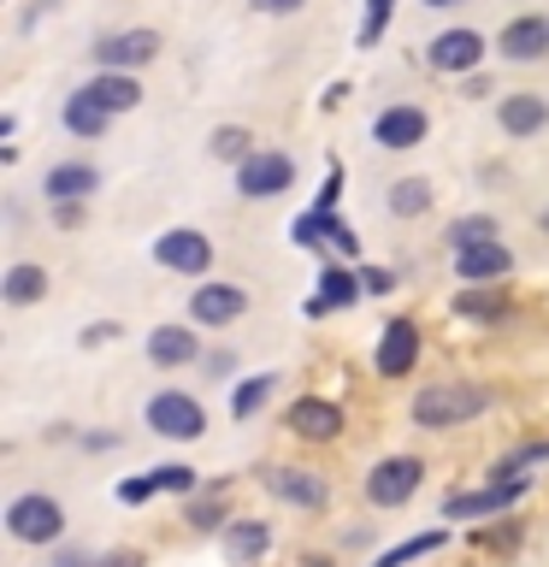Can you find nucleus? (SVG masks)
<instances>
[{
  "label": "nucleus",
  "instance_id": "nucleus-39",
  "mask_svg": "<svg viewBox=\"0 0 549 567\" xmlns=\"http://www.w3.org/2000/svg\"><path fill=\"white\" fill-rule=\"evenodd\" d=\"M189 526H201V532L219 526V508H189Z\"/></svg>",
  "mask_w": 549,
  "mask_h": 567
},
{
  "label": "nucleus",
  "instance_id": "nucleus-9",
  "mask_svg": "<svg viewBox=\"0 0 549 567\" xmlns=\"http://www.w3.org/2000/svg\"><path fill=\"white\" fill-rule=\"evenodd\" d=\"M154 53H159L154 30H118V35H106V42H95V65L101 71H131V65H148Z\"/></svg>",
  "mask_w": 549,
  "mask_h": 567
},
{
  "label": "nucleus",
  "instance_id": "nucleus-41",
  "mask_svg": "<svg viewBox=\"0 0 549 567\" xmlns=\"http://www.w3.org/2000/svg\"><path fill=\"white\" fill-rule=\"evenodd\" d=\"M543 230H549V213H543Z\"/></svg>",
  "mask_w": 549,
  "mask_h": 567
},
{
  "label": "nucleus",
  "instance_id": "nucleus-3",
  "mask_svg": "<svg viewBox=\"0 0 549 567\" xmlns=\"http://www.w3.org/2000/svg\"><path fill=\"white\" fill-rule=\"evenodd\" d=\"M419 478H425V467L414 455H390V461H379V467L366 473V503L372 508H396V503H407V496L419 491Z\"/></svg>",
  "mask_w": 549,
  "mask_h": 567
},
{
  "label": "nucleus",
  "instance_id": "nucleus-42",
  "mask_svg": "<svg viewBox=\"0 0 549 567\" xmlns=\"http://www.w3.org/2000/svg\"><path fill=\"white\" fill-rule=\"evenodd\" d=\"M308 567H325V561H308Z\"/></svg>",
  "mask_w": 549,
  "mask_h": 567
},
{
  "label": "nucleus",
  "instance_id": "nucleus-26",
  "mask_svg": "<svg viewBox=\"0 0 549 567\" xmlns=\"http://www.w3.org/2000/svg\"><path fill=\"white\" fill-rule=\"evenodd\" d=\"M278 390V372H255V379H242L237 390H230V414L237 420H248V414H260L266 408V396Z\"/></svg>",
  "mask_w": 549,
  "mask_h": 567
},
{
  "label": "nucleus",
  "instance_id": "nucleus-16",
  "mask_svg": "<svg viewBox=\"0 0 549 567\" xmlns=\"http://www.w3.org/2000/svg\"><path fill=\"white\" fill-rule=\"evenodd\" d=\"M195 354H201V337H195L189 326H159V331H148V361H154V367H189Z\"/></svg>",
  "mask_w": 549,
  "mask_h": 567
},
{
  "label": "nucleus",
  "instance_id": "nucleus-10",
  "mask_svg": "<svg viewBox=\"0 0 549 567\" xmlns=\"http://www.w3.org/2000/svg\"><path fill=\"white\" fill-rule=\"evenodd\" d=\"M154 260L166 266V272H184V278H195V272H207L213 248H207L201 230H166V237L154 243Z\"/></svg>",
  "mask_w": 549,
  "mask_h": 567
},
{
  "label": "nucleus",
  "instance_id": "nucleus-38",
  "mask_svg": "<svg viewBox=\"0 0 549 567\" xmlns=\"http://www.w3.org/2000/svg\"><path fill=\"white\" fill-rule=\"evenodd\" d=\"M53 567H101V561L83 556V549H60V556H53Z\"/></svg>",
  "mask_w": 549,
  "mask_h": 567
},
{
  "label": "nucleus",
  "instance_id": "nucleus-5",
  "mask_svg": "<svg viewBox=\"0 0 549 567\" xmlns=\"http://www.w3.org/2000/svg\"><path fill=\"white\" fill-rule=\"evenodd\" d=\"M379 379H407L414 372V361H419V326L414 319H390V326L379 331Z\"/></svg>",
  "mask_w": 549,
  "mask_h": 567
},
{
  "label": "nucleus",
  "instance_id": "nucleus-4",
  "mask_svg": "<svg viewBox=\"0 0 549 567\" xmlns=\"http://www.w3.org/2000/svg\"><path fill=\"white\" fill-rule=\"evenodd\" d=\"M148 425L159 437L189 443V437L207 432V414H201V402H195V396H184V390H159V396L148 402Z\"/></svg>",
  "mask_w": 549,
  "mask_h": 567
},
{
  "label": "nucleus",
  "instance_id": "nucleus-29",
  "mask_svg": "<svg viewBox=\"0 0 549 567\" xmlns=\"http://www.w3.org/2000/svg\"><path fill=\"white\" fill-rule=\"evenodd\" d=\"M455 313L496 319V313H503V296H496V290H485V284H473V290H460V296H455Z\"/></svg>",
  "mask_w": 549,
  "mask_h": 567
},
{
  "label": "nucleus",
  "instance_id": "nucleus-32",
  "mask_svg": "<svg viewBox=\"0 0 549 567\" xmlns=\"http://www.w3.org/2000/svg\"><path fill=\"white\" fill-rule=\"evenodd\" d=\"M159 491H177V496H195V467H184V461H172V467H154Z\"/></svg>",
  "mask_w": 549,
  "mask_h": 567
},
{
  "label": "nucleus",
  "instance_id": "nucleus-27",
  "mask_svg": "<svg viewBox=\"0 0 549 567\" xmlns=\"http://www.w3.org/2000/svg\"><path fill=\"white\" fill-rule=\"evenodd\" d=\"M432 207V184L425 177H402V184H390V213H402V219H414V213Z\"/></svg>",
  "mask_w": 549,
  "mask_h": 567
},
{
  "label": "nucleus",
  "instance_id": "nucleus-11",
  "mask_svg": "<svg viewBox=\"0 0 549 567\" xmlns=\"http://www.w3.org/2000/svg\"><path fill=\"white\" fill-rule=\"evenodd\" d=\"M283 425H290L296 437H308V443H331L336 432H343V408L325 402V396H301Z\"/></svg>",
  "mask_w": 549,
  "mask_h": 567
},
{
  "label": "nucleus",
  "instance_id": "nucleus-40",
  "mask_svg": "<svg viewBox=\"0 0 549 567\" xmlns=\"http://www.w3.org/2000/svg\"><path fill=\"white\" fill-rule=\"evenodd\" d=\"M425 7H460V0H425Z\"/></svg>",
  "mask_w": 549,
  "mask_h": 567
},
{
  "label": "nucleus",
  "instance_id": "nucleus-14",
  "mask_svg": "<svg viewBox=\"0 0 549 567\" xmlns=\"http://www.w3.org/2000/svg\"><path fill=\"white\" fill-rule=\"evenodd\" d=\"M425 60H432L437 71H478V60H485V35L478 30H443L432 48H425Z\"/></svg>",
  "mask_w": 549,
  "mask_h": 567
},
{
  "label": "nucleus",
  "instance_id": "nucleus-37",
  "mask_svg": "<svg viewBox=\"0 0 549 567\" xmlns=\"http://www.w3.org/2000/svg\"><path fill=\"white\" fill-rule=\"evenodd\" d=\"M248 7H255V12H301L308 0H248Z\"/></svg>",
  "mask_w": 549,
  "mask_h": 567
},
{
  "label": "nucleus",
  "instance_id": "nucleus-34",
  "mask_svg": "<svg viewBox=\"0 0 549 567\" xmlns=\"http://www.w3.org/2000/svg\"><path fill=\"white\" fill-rule=\"evenodd\" d=\"M148 496H159V478H154V473L124 478V485H118V503H148Z\"/></svg>",
  "mask_w": 549,
  "mask_h": 567
},
{
  "label": "nucleus",
  "instance_id": "nucleus-15",
  "mask_svg": "<svg viewBox=\"0 0 549 567\" xmlns=\"http://www.w3.org/2000/svg\"><path fill=\"white\" fill-rule=\"evenodd\" d=\"M508 266H514V255L503 243H473V248H455V272H460V284H490V278H508Z\"/></svg>",
  "mask_w": 549,
  "mask_h": 567
},
{
  "label": "nucleus",
  "instance_id": "nucleus-23",
  "mask_svg": "<svg viewBox=\"0 0 549 567\" xmlns=\"http://www.w3.org/2000/svg\"><path fill=\"white\" fill-rule=\"evenodd\" d=\"M42 189L53 195V202H83V195L101 189V177H95V166H77V159H71V166H53L48 172Z\"/></svg>",
  "mask_w": 549,
  "mask_h": 567
},
{
  "label": "nucleus",
  "instance_id": "nucleus-28",
  "mask_svg": "<svg viewBox=\"0 0 549 567\" xmlns=\"http://www.w3.org/2000/svg\"><path fill=\"white\" fill-rule=\"evenodd\" d=\"M443 538H449V532H419V538L384 549V556L372 561V567H407V561H419V556H432V549H443Z\"/></svg>",
  "mask_w": 549,
  "mask_h": 567
},
{
  "label": "nucleus",
  "instance_id": "nucleus-13",
  "mask_svg": "<svg viewBox=\"0 0 549 567\" xmlns=\"http://www.w3.org/2000/svg\"><path fill=\"white\" fill-rule=\"evenodd\" d=\"M266 491L278 496V503H296V508H325V478L308 473V467H272L266 473Z\"/></svg>",
  "mask_w": 549,
  "mask_h": 567
},
{
  "label": "nucleus",
  "instance_id": "nucleus-21",
  "mask_svg": "<svg viewBox=\"0 0 549 567\" xmlns=\"http://www.w3.org/2000/svg\"><path fill=\"white\" fill-rule=\"evenodd\" d=\"M354 296H366V290H361V272H349V266H325V272H319L313 313H325V308H349Z\"/></svg>",
  "mask_w": 549,
  "mask_h": 567
},
{
  "label": "nucleus",
  "instance_id": "nucleus-2",
  "mask_svg": "<svg viewBox=\"0 0 549 567\" xmlns=\"http://www.w3.org/2000/svg\"><path fill=\"white\" fill-rule=\"evenodd\" d=\"M60 526H65V508L53 503V496H42V491L18 496V503L7 508V532L18 544H53V538H60Z\"/></svg>",
  "mask_w": 549,
  "mask_h": 567
},
{
  "label": "nucleus",
  "instance_id": "nucleus-19",
  "mask_svg": "<svg viewBox=\"0 0 549 567\" xmlns=\"http://www.w3.org/2000/svg\"><path fill=\"white\" fill-rule=\"evenodd\" d=\"M496 118H503L508 136H538L543 124H549V106H543V95H508Z\"/></svg>",
  "mask_w": 549,
  "mask_h": 567
},
{
  "label": "nucleus",
  "instance_id": "nucleus-33",
  "mask_svg": "<svg viewBox=\"0 0 549 567\" xmlns=\"http://www.w3.org/2000/svg\"><path fill=\"white\" fill-rule=\"evenodd\" d=\"M390 7L396 0H366V24H361V48H372L384 35V24H390Z\"/></svg>",
  "mask_w": 549,
  "mask_h": 567
},
{
  "label": "nucleus",
  "instance_id": "nucleus-18",
  "mask_svg": "<svg viewBox=\"0 0 549 567\" xmlns=\"http://www.w3.org/2000/svg\"><path fill=\"white\" fill-rule=\"evenodd\" d=\"M106 124H113V113H106V106L89 95V89H77V95H65V131L71 136H83V142H95Z\"/></svg>",
  "mask_w": 549,
  "mask_h": 567
},
{
  "label": "nucleus",
  "instance_id": "nucleus-7",
  "mask_svg": "<svg viewBox=\"0 0 549 567\" xmlns=\"http://www.w3.org/2000/svg\"><path fill=\"white\" fill-rule=\"evenodd\" d=\"M242 313H248V290H237V284H201V290L189 296L195 326H237Z\"/></svg>",
  "mask_w": 549,
  "mask_h": 567
},
{
  "label": "nucleus",
  "instance_id": "nucleus-22",
  "mask_svg": "<svg viewBox=\"0 0 549 567\" xmlns=\"http://www.w3.org/2000/svg\"><path fill=\"white\" fill-rule=\"evenodd\" d=\"M266 544H272V532H266V520H237V526H225V556L248 567V561H260L266 556Z\"/></svg>",
  "mask_w": 549,
  "mask_h": 567
},
{
  "label": "nucleus",
  "instance_id": "nucleus-36",
  "mask_svg": "<svg viewBox=\"0 0 549 567\" xmlns=\"http://www.w3.org/2000/svg\"><path fill=\"white\" fill-rule=\"evenodd\" d=\"M361 290H366V296H390V290H396V272H384V266H366V272H361Z\"/></svg>",
  "mask_w": 549,
  "mask_h": 567
},
{
  "label": "nucleus",
  "instance_id": "nucleus-17",
  "mask_svg": "<svg viewBox=\"0 0 549 567\" xmlns=\"http://www.w3.org/2000/svg\"><path fill=\"white\" fill-rule=\"evenodd\" d=\"M496 48H503L508 60H543L549 53V24L543 18H514V24L496 35Z\"/></svg>",
  "mask_w": 549,
  "mask_h": 567
},
{
  "label": "nucleus",
  "instance_id": "nucleus-25",
  "mask_svg": "<svg viewBox=\"0 0 549 567\" xmlns=\"http://www.w3.org/2000/svg\"><path fill=\"white\" fill-rule=\"evenodd\" d=\"M343 219H336V213H325V207H313V213H301V219H296V230H290V237L301 243V248H319V243H336V237H343Z\"/></svg>",
  "mask_w": 549,
  "mask_h": 567
},
{
  "label": "nucleus",
  "instance_id": "nucleus-24",
  "mask_svg": "<svg viewBox=\"0 0 549 567\" xmlns=\"http://www.w3.org/2000/svg\"><path fill=\"white\" fill-rule=\"evenodd\" d=\"M0 296H7L12 301V308H30V301H42L48 296V272H42V266H12V272L7 278H0Z\"/></svg>",
  "mask_w": 549,
  "mask_h": 567
},
{
  "label": "nucleus",
  "instance_id": "nucleus-35",
  "mask_svg": "<svg viewBox=\"0 0 549 567\" xmlns=\"http://www.w3.org/2000/svg\"><path fill=\"white\" fill-rule=\"evenodd\" d=\"M514 538H520V520H508V526H496V532H473L478 549H508Z\"/></svg>",
  "mask_w": 549,
  "mask_h": 567
},
{
  "label": "nucleus",
  "instance_id": "nucleus-12",
  "mask_svg": "<svg viewBox=\"0 0 549 567\" xmlns=\"http://www.w3.org/2000/svg\"><path fill=\"white\" fill-rule=\"evenodd\" d=\"M520 491H526V478L520 485H490V491H460L443 503V520H485V514H503L520 503Z\"/></svg>",
  "mask_w": 549,
  "mask_h": 567
},
{
  "label": "nucleus",
  "instance_id": "nucleus-6",
  "mask_svg": "<svg viewBox=\"0 0 549 567\" xmlns=\"http://www.w3.org/2000/svg\"><path fill=\"white\" fill-rule=\"evenodd\" d=\"M296 184V159L290 154H255L237 166V189L255 195V202H266V195H283Z\"/></svg>",
  "mask_w": 549,
  "mask_h": 567
},
{
  "label": "nucleus",
  "instance_id": "nucleus-20",
  "mask_svg": "<svg viewBox=\"0 0 549 567\" xmlns=\"http://www.w3.org/2000/svg\"><path fill=\"white\" fill-rule=\"evenodd\" d=\"M83 89L106 106V113H131V106L142 101V83L131 78V71H101V78H95V83H83Z\"/></svg>",
  "mask_w": 549,
  "mask_h": 567
},
{
  "label": "nucleus",
  "instance_id": "nucleus-1",
  "mask_svg": "<svg viewBox=\"0 0 549 567\" xmlns=\"http://www.w3.org/2000/svg\"><path fill=\"white\" fill-rule=\"evenodd\" d=\"M485 408H490V390H478V384H425L414 396V420L425 432H443V425H460V420L485 414Z\"/></svg>",
  "mask_w": 549,
  "mask_h": 567
},
{
  "label": "nucleus",
  "instance_id": "nucleus-31",
  "mask_svg": "<svg viewBox=\"0 0 549 567\" xmlns=\"http://www.w3.org/2000/svg\"><path fill=\"white\" fill-rule=\"evenodd\" d=\"M496 237V219H485V213H478V219H455L449 225V243L455 248H473V243H490Z\"/></svg>",
  "mask_w": 549,
  "mask_h": 567
},
{
  "label": "nucleus",
  "instance_id": "nucleus-30",
  "mask_svg": "<svg viewBox=\"0 0 549 567\" xmlns=\"http://www.w3.org/2000/svg\"><path fill=\"white\" fill-rule=\"evenodd\" d=\"M213 154H219V159H255V154H248V131H242V124H219V131H213Z\"/></svg>",
  "mask_w": 549,
  "mask_h": 567
},
{
  "label": "nucleus",
  "instance_id": "nucleus-8",
  "mask_svg": "<svg viewBox=\"0 0 549 567\" xmlns=\"http://www.w3.org/2000/svg\"><path fill=\"white\" fill-rule=\"evenodd\" d=\"M425 131H432V118L419 113V106H384L379 118H372V142H379V148H419L425 142Z\"/></svg>",
  "mask_w": 549,
  "mask_h": 567
}]
</instances>
